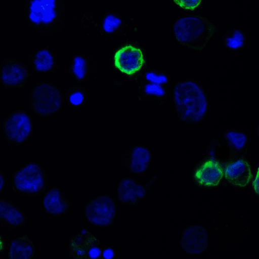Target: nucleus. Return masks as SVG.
I'll use <instances>...</instances> for the list:
<instances>
[{
  "instance_id": "b1692460",
  "label": "nucleus",
  "mask_w": 259,
  "mask_h": 259,
  "mask_svg": "<svg viewBox=\"0 0 259 259\" xmlns=\"http://www.w3.org/2000/svg\"><path fill=\"white\" fill-rule=\"evenodd\" d=\"M224 46L230 51H237L243 49L246 43L244 32L238 28L228 31L222 36Z\"/></svg>"
},
{
  "instance_id": "f03ea898",
  "label": "nucleus",
  "mask_w": 259,
  "mask_h": 259,
  "mask_svg": "<svg viewBox=\"0 0 259 259\" xmlns=\"http://www.w3.org/2000/svg\"><path fill=\"white\" fill-rule=\"evenodd\" d=\"M246 217L224 208L213 214L210 234L215 248L228 250L240 246L250 232Z\"/></svg>"
},
{
  "instance_id": "aec40b11",
  "label": "nucleus",
  "mask_w": 259,
  "mask_h": 259,
  "mask_svg": "<svg viewBox=\"0 0 259 259\" xmlns=\"http://www.w3.org/2000/svg\"><path fill=\"white\" fill-rule=\"evenodd\" d=\"M0 220L10 227L16 228L25 225L27 217L11 201L0 199Z\"/></svg>"
},
{
  "instance_id": "39448f33",
  "label": "nucleus",
  "mask_w": 259,
  "mask_h": 259,
  "mask_svg": "<svg viewBox=\"0 0 259 259\" xmlns=\"http://www.w3.org/2000/svg\"><path fill=\"white\" fill-rule=\"evenodd\" d=\"M216 140L210 144L206 156L194 165L192 178L194 184L203 189H212L219 187L224 180L222 160L214 152Z\"/></svg>"
},
{
  "instance_id": "412c9836",
  "label": "nucleus",
  "mask_w": 259,
  "mask_h": 259,
  "mask_svg": "<svg viewBox=\"0 0 259 259\" xmlns=\"http://www.w3.org/2000/svg\"><path fill=\"white\" fill-rule=\"evenodd\" d=\"M29 62L33 69L39 73L54 71L58 66L54 54L46 48L37 50L31 54Z\"/></svg>"
},
{
  "instance_id": "9d476101",
  "label": "nucleus",
  "mask_w": 259,
  "mask_h": 259,
  "mask_svg": "<svg viewBox=\"0 0 259 259\" xmlns=\"http://www.w3.org/2000/svg\"><path fill=\"white\" fill-rule=\"evenodd\" d=\"M3 130L7 141L18 145L24 143L32 133L33 121L25 111L18 109L7 115L3 122Z\"/></svg>"
},
{
  "instance_id": "6ab92c4d",
  "label": "nucleus",
  "mask_w": 259,
  "mask_h": 259,
  "mask_svg": "<svg viewBox=\"0 0 259 259\" xmlns=\"http://www.w3.org/2000/svg\"><path fill=\"white\" fill-rule=\"evenodd\" d=\"M42 204L46 211L54 216H60L66 213L70 203L64 197L60 189L55 187L48 191L44 196Z\"/></svg>"
},
{
  "instance_id": "473e14b6",
  "label": "nucleus",
  "mask_w": 259,
  "mask_h": 259,
  "mask_svg": "<svg viewBox=\"0 0 259 259\" xmlns=\"http://www.w3.org/2000/svg\"><path fill=\"white\" fill-rule=\"evenodd\" d=\"M6 245L3 237L0 234V254L2 252L5 251Z\"/></svg>"
},
{
  "instance_id": "2eb2a0df",
  "label": "nucleus",
  "mask_w": 259,
  "mask_h": 259,
  "mask_svg": "<svg viewBox=\"0 0 259 259\" xmlns=\"http://www.w3.org/2000/svg\"><path fill=\"white\" fill-rule=\"evenodd\" d=\"M100 246L99 240L85 228L70 237L69 239L68 254L73 259H90V250Z\"/></svg>"
},
{
  "instance_id": "9b49d317",
  "label": "nucleus",
  "mask_w": 259,
  "mask_h": 259,
  "mask_svg": "<svg viewBox=\"0 0 259 259\" xmlns=\"http://www.w3.org/2000/svg\"><path fill=\"white\" fill-rule=\"evenodd\" d=\"M61 8L60 0H28L26 15L33 25L48 27L59 19Z\"/></svg>"
},
{
  "instance_id": "5701e85b",
  "label": "nucleus",
  "mask_w": 259,
  "mask_h": 259,
  "mask_svg": "<svg viewBox=\"0 0 259 259\" xmlns=\"http://www.w3.org/2000/svg\"><path fill=\"white\" fill-rule=\"evenodd\" d=\"M223 138L229 148L230 154L243 153L248 144V139L247 135L234 128L225 131Z\"/></svg>"
},
{
  "instance_id": "1a4fd4ad",
  "label": "nucleus",
  "mask_w": 259,
  "mask_h": 259,
  "mask_svg": "<svg viewBox=\"0 0 259 259\" xmlns=\"http://www.w3.org/2000/svg\"><path fill=\"white\" fill-rule=\"evenodd\" d=\"M117 206L114 200L107 195H99L88 201L83 211L87 220L99 227L112 225L116 218Z\"/></svg>"
},
{
  "instance_id": "f257e3e1",
  "label": "nucleus",
  "mask_w": 259,
  "mask_h": 259,
  "mask_svg": "<svg viewBox=\"0 0 259 259\" xmlns=\"http://www.w3.org/2000/svg\"><path fill=\"white\" fill-rule=\"evenodd\" d=\"M172 99L177 116L185 123H199L207 114V94L196 80L187 79L177 82L173 89Z\"/></svg>"
},
{
  "instance_id": "f8f14e48",
  "label": "nucleus",
  "mask_w": 259,
  "mask_h": 259,
  "mask_svg": "<svg viewBox=\"0 0 259 259\" xmlns=\"http://www.w3.org/2000/svg\"><path fill=\"white\" fill-rule=\"evenodd\" d=\"M30 75L27 66L13 59H4L0 65V83L5 88H22Z\"/></svg>"
},
{
  "instance_id": "c756f323",
  "label": "nucleus",
  "mask_w": 259,
  "mask_h": 259,
  "mask_svg": "<svg viewBox=\"0 0 259 259\" xmlns=\"http://www.w3.org/2000/svg\"><path fill=\"white\" fill-rule=\"evenodd\" d=\"M116 256L115 250L111 247H107L102 249V257L105 259H112Z\"/></svg>"
},
{
  "instance_id": "7c9ffc66",
  "label": "nucleus",
  "mask_w": 259,
  "mask_h": 259,
  "mask_svg": "<svg viewBox=\"0 0 259 259\" xmlns=\"http://www.w3.org/2000/svg\"><path fill=\"white\" fill-rule=\"evenodd\" d=\"M102 249L100 246H96L92 248L89 252L90 258H102Z\"/></svg>"
},
{
  "instance_id": "393cba45",
  "label": "nucleus",
  "mask_w": 259,
  "mask_h": 259,
  "mask_svg": "<svg viewBox=\"0 0 259 259\" xmlns=\"http://www.w3.org/2000/svg\"><path fill=\"white\" fill-rule=\"evenodd\" d=\"M123 22L121 18L116 13L108 12L103 17L101 29L102 31L108 35H113L122 28Z\"/></svg>"
},
{
  "instance_id": "a878e982",
  "label": "nucleus",
  "mask_w": 259,
  "mask_h": 259,
  "mask_svg": "<svg viewBox=\"0 0 259 259\" xmlns=\"http://www.w3.org/2000/svg\"><path fill=\"white\" fill-rule=\"evenodd\" d=\"M140 80L167 85L170 83L171 77L166 71L148 67L142 73Z\"/></svg>"
},
{
  "instance_id": "7ed1b4c3",
  "label": "nucleus",
  "mask_w": 259,
  "mask_h": 259,
  "mask_svg": "<svg viewBox=\"0 0 259 259\" xmlns=\"http://www.w3.org/2000/svg\"><path fill=\"white\" fill-rule=\"evenodd\" d=\"M218 31L217 25L206 17L195 14L181 16L172 24L177 42L189 49L202 51Z\"/></svg>"
},
{
  "instance_id": "4468645a",
  "label": "nucleus",
  "mask_w": 259,
  "mask_h": 259,
  "mask_svg": "<svg viewBox=\"0 0 259 259\" xmlns=\"http://www.w3.org/2000/svg\"><path fill=\"white\" fill-rule=\"evenodd\" d=\"M152 160L151 151L143 145H135L125 150L121 155L123 166L130 172L140 175L146 172Z\"/></svg>"
},
{
  "instance_id": "dca6fc26",
  "label": "nucleus",
  "mask_w": 259,
  "mask_h": 259,
  "mask_svg": "<svg viewBox=\"0 0 259 259\" xmlns=\"http://www.w3.org/2000/svg\"><path fill=\"white\" fill-rule=\"evenodd\" d=\"M99 66L92 57L77 55L73 57L68 71L78 82H88L97 76Z\"/></svg>"
},
{
  "instance_id": "4be33fe9",
  "label": "nucleus",
  "mask_w": 259,
  "mask_h": 259,
  "mask_svg": "<svg viewBox=\"0 0 259 259\" xmlns=\"http://www.w3.org/2000/svg\"><path fill=\"white\" fill-rule=\"evenodd\" d=\"M34 253L33 242L27 235H24L11 240L8 251V257L10 259H31Z\"/></svg>"
},
{
  "instance_id": "6e6552de",
  "label": "nucleus",
  "mask_w": 259,
  "mask_h": 259,
  "mask_svg": "<svg viewBox=\"0 0 259 259\" xmlns=\"http://www.w3.org/2000/svg\"><path fill=\"white\" fill-rule=\"evenodd\" d=\"M224 180L231 186L243 189L251 183L253 172L250 161L243 153L230 154L222 160Z\"/></svg>"
},
{
  "instance_id": "423d86ee",
  "label": "nucleus",
  "mask_w": 259,
  "mask_h": 259,
  "mask_svg": "<svg viewBox=\"0 0 259 259\" xmlns=\"http://www.w3.org/2000/svg\"><path fill=\"white\" fill-rule=\"evenodd\" d=\"M12 182L14 191L22 195L37 196L46 189L47 177L42 166L30 162L14 173Z\"/></svg>"
},
{
  "instance_id": "20e7f679",
  "label": "nucleus",
  "mask_w": 259,
  "mask_h": 259,
  "mask_svg": "<svg viewBox=\"0 0 259 259\" xmlns=\"http://www.w3.org/2000/svg\"><path fill=\"white\" fill-rule=\"evenodd\" d=\"M114 69L129 80L139 79L148 67L146 54L138 42H126L118 47L112 58Z\"/></svg>"
},
{
  "instance_id": "f3484780",
  "label": "nucleus",
  "mask_w": 259,
  "mask_h": 259,
  "mask_svg": "<svg viewBox=\"0 0 259 259\" xmlns=\"http://www.w3.org/2000/svg\"><path fill=\"white\" fill-rule=\"evenodd\" d=\"M147 192L146 187L131 177H126L119 182L116 194L121 203L135 206L144 199Z\"/></svg>"
},
{
  "instance_id": "a211bd4d",
  "label": "nucleus",
  "mask_w": 259,
  "mask_h": 259,
  "mask_svg": "<svg viewBox=\"0 0 259 259\" xmlns=\"http://www.w3.org/2000/svg\"><path fill=\"white\" fill-rule=\"evenodd\" d=\"M168 86L140 80L138 88L139 101L163 106L167 99Z\"/></svg>"
},
{
  "instance_id": "0eeeda50",
  "label": "nucleus",
  "mask_w": 259,
  "mask_h": 259,
  "mask_svg": "<svg viewBox=\"0 0 259 259\" xmlns=\"http://www.w3.org/2000/svg\"><path fill=\"white\" fill-rule=\"evenodd\" d=\"M29 101L35 113L41 116H49L60 110L63 98L61 91L55 85L42 82L31 91Z\"/></svg>"
},
{
  "instance_id": "2f4dec72",
  "label": "nucleus",
  "mask_w": 259,
  "mask_h": 259,
  "mask_svg": "<svg viewBox=\"0 0 259 259\" xmlns=\"http://www.w3.org/2000/svg\"><path fill=\"white\" fill-rule=\"evenodd\" d=\"M5 186V177L4 175L0 172V194L3 191Z\"/></svg>"
},
{
  "instance_id": "ddd939ff",
  "label": "nucleus",
  "mask_w": 259,
  "mask_h": 259,
  "mask_svg": "<svg viewBox=\"0 0 259 259\" xmlns=\"http://www.w3.org/2000/svg\"><path fill=\"white\" fill-rule=\"evenodd\" d=\"M208 244L206 228L200 225H191L183 231L180 241L182 249L190 255H197L206 251Z\"/></svg>"
},
{
  "instance_id": "cd10ccee",
  "label": "nucleus",
  "mask_w": 259,
  "mask_h": 259,
  "mask_svg": "<svg viewBox=\"0 0 259 259\" xmlns=\"http://www.w3.org/2000/svg\"><path fill=\"white\" fill-rule=\"evenodd\" d=\"M204 0H172L174 4L181 9L195 11L200 9Z\"/></svg>"
},
{
  "instance_id": "c85d7f7f",
  "label": "nucleus",
  "mask_w": 259,
  "mask_h": 259,
  "mask_svg": "<svg viewBox=\"0 0 259 259\" xmlns=\"http://www.w3.org/2000/svg\"><path fill=\"white\" fill-rule=\"evenodd\" d=\"M258 166L253 175V177L251 181V187L254 195L258 196Z\"/></svg>"
},
{
  "instance_id": "bb28decb",
  "label": "nucleus",
  "mask_w": 259,
  "mask_h": 259,
  "mask_svg": "<svg viewBox=\"0 0 259 259\" xmlns=\"http://www.w3.org/2000/svg\"><path fill=\"white\" fill-rule=\"evenodd\" d=\"M66 99L70 106L73 107H80L86 103L87 94L82 87L73 85L67 89L66 93Z\"/></svg>"
}]
</instances>
